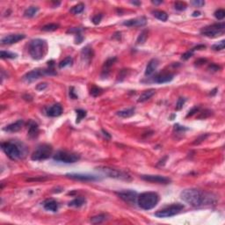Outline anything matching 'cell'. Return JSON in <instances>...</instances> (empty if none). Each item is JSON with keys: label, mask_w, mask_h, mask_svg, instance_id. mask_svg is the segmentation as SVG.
I'll use <instances>...</instances> for the list:
<instances>
[{"label": "cell", "mask_w": 225, "mask_h": 225, "mask_svg": "<svg viewBox=\"0 0 225 225\" xmlns=\"http://www.w3.org/2000/svg\"><path fill=\"white\" fill-rule=\"evenodd\" d=\"M180 198L185 202L195 208L212 206L217 203V198L213 194L195 188L183 190L180 194Z\"/></svg>", "instance_id": "cell-1"}, {"label": "cell", "mask_w": 225, "mask_h": 225, "mask_svg": "<svg viewBox=\"0 0 225 225\" xmlns=\"http://www.w3.org/2000/svg\"><path fill=\"white\" fill-rule=\"evenodd\" d=\"M28 51L30 56L35 60H41L45 57L48 53V44L42 39L32 40L29 43Z\"/></svg>", "instance_id": "cell-2"}, {"label": "cell", "mask_w": 225, "mask_h": 225, "mask_svg": "<svg viewBox=\"0 0 225 225\" xmlns=\"http://www.w3.org/2000/svg\"><path fill=\"white\" fill-rule=\"evenodd\" d=\"M159 201V195L155 192H144L137 196V204L144 210H151Z\"/></svg>", "instance_id": "cell-3"}, {"label": "cell", "mask_w": 225, "mask_h": 225, "mask_svg": "<svg viewBox=\"0 0 225 225\" xmlns=\"http://www.w3.org/2000/svg\"><path fill=\"white\" fill-rule=\"evenodd\" d=\"M225 33V23L224 22H219V23H216L210 26H205L203 27L200 34L206 37H209V38H217L221 36Z\"/></svg>", "instance_id": "cell-4"}, {"label": "cell", "mask_w": 225, "mask_h": 225, "mask_svg": "<svg viewBox=\"0 0 225 225\" xmlns=\"http://www.w3.org/2000/svg\"><path fill=\"white\" fill-rule=\"evenodd\" d=\"M53 153V148L51 145L43 143L35 149V151L31 155V159L34 161L45 160L50 157Z\"/></svg>", "instance_id": "cell-5"}, {"label": "cell", "mask_w": 225, "mask_h": 225, "mask_svg": "<svg viewBox=\"0 0 225 225\" xmlns=\"http://www.w3.org/2000/svg\"><path fill=\"white\" fill-rule=\"evenodd\" d=\"M56 72L55 71L54 68H50L48 67V69H33L23 77V80L26 83H32L37 80L38 78H40L41 76H53V75H56Z\"/></svg>", "instance_id": "cell-6"}, {"label": "cell", "mask_w": 225, "mask_h": 225, "mask_svg": "<svg viewBox=\"0 0 225 225\" xmlns=\"http://www.w3.org/2000/svg\"><path fill=\"white\" fill-rule=\"evenodd\" d=\"M184 209V205L180 203H173L170 206L162 208L155 213V216L159 218H168L176 216Z\"/></svg>", "instance_id": "cell-7"}, {"label": "cell", "mask_w": 225, "mask_h": 225, "mask_svg": "<svg viewBox=\"0 0 225 225\" xmlns=\"http://www.w3.org/2000/svg\"><path fill=\"white\" fill-rule=\"evenodd\" d=\"M53 158L56 162H61L65 164H73L80 159V156L76 153L66 151H58L55 153V155H53Z\"/></svg>", "instance_id": "cell-8"}, {"label": "cell", "mask_w": 225, "mask_h": 225, "mask_svg": "<svg viewBox=\"0 0 225 225\" xmlns=\"http://www.w3.org/2000/svg\"><path fill=\"white\" fill-rule=\"evenodd\" d=\"M99 171L102 172V173L106 174L107 176L110 178H117V179H121V180H126V181H130L132 178L131 176L128 173L118 170V169L110 168V167H100Z\"/></svg>", "instance_id": "cell-9"}, {"label": "cell", "mask_w": 225, "mask_h": 225, "mask_svg": "<svg viewBox=\"0 0 225 225\" xmlns=\"http://www.w3.org/2000/svg\"><path fill=\"white\" fill-rule=\"evenodd\" d=\"M1 148L3 151L7 155L9 158L16 160L19 159L21 156L20 150L18 147L17 144L12 143V142H5V143H1Z\"/></svg>", "instance_id": "cell-10"}, {"label": "cell", "mask_w": 225, "mask_h": 225, "mask_svg": "<svg viewBox=\"0 0 225 225\" xmlns=\"http://www.w3.org/2000/svg\"><path fill=\"white\" fill-rule=\"evenodd\" d=\"M117 195L121 198L122 200H124L127 203L130 204V205H134V204L137 203V193L133 190H126L121 191L117 193Z\"/></svg>", "instance_id": "cell-11"}, {"label": "cell", "mask_w": 225, "mask_h": 225, "mask_svg": "<svg viewBox=\"0 0 225 225\" xmlns=\"http://www.w3.org/2000/svg\"><path fill=\"white\" fill-rule=\"evenodd\" d=\"M66 177L69 178L71 179L79 180V181H95L99 180L100 178L91 175V174H81V173H68L66 174Z\"/></svg>", "instance_id": "cell-12"}, {"label": "cell", "mask_w": 225, "mask_h": 225, "mask_svg": "<svg viewBox=\"0 0 225 225\" xmlns=\"http://www.w3.org/2000/svg\"><path fill=\"white\" fill-rule=\"evenodd\" d=\"M26 38V35L22 34H13V35H9L7 36H4V38L1 39V44L2 45H11L19 42V41H22Z\"/></svg>", "instance_id": "cell-13"}, {"label": "cell", "mask_w": 225, "mask_h": 225, "mask_svg": "<svg viewBox=\"0 0 225 225\" xmlns=\"http://www.w3.org/2000/svg\"><path fill=\"white\" fill-rule=\"evenodd\" d=\"M142 179L151 183H158V184H169L171 182V179L165 176L160 175H143Z\"/></svg>", "instance_id": "cell-14"}, {"label": "cell", "mask_w": 225, "mask_h": 225, "mask_svg": "<svg viewBox=\"0 0 225 225\" xmlns=\"http://www.w3.org/2000/svg\"><path fill=\"white\" fill-rule=\"evenodd\" d=\"M147 24V19L145 17H138L135 19H131L129 20H125L122 23L123 26H143Z\"/></svg>", "instance_id": "cell-15"}, {"label": "cell", "mask_w": 225, "mask_h": 225, "mask_svg": "<svg viewBox=\"0 0 225 225\" xmlns=\"http://www.w3.org/2000/svg\"><path fill=\"white\" fill-rule=\"evenodd\" d=\"M158 64H159V62L157 59L154 58V59H151V60L148 63L147 67H146V69H145V76L146 77H151L152 76L153 74L156 72V69L158 67Z\"/></svg>", "instance_id": "cell-16"}, {"label": "cell", "mask_w": 225, "mask_h": 225, "mask_svg": "<svg viewBox=\"0 0 225 225\" xmlns=\"http://www.w3.org/2000/svg\"><path fill=\"white\" fill-rule=\"evenodd\" d=\"M63 112V107L60 104H55L46 110V114L49 117L60 116Z\"/></svg>", "instance_id": "cell-17"}, {"label": "cell", "mask_w": 225, "mask_h": 225, "mask_svg": "<svg viewBox=\"0 0 225 225\" xmlns=\"http://www.w3.org/2000/svg\"><path fill=\"white\" fill-rule=\"evenodd\" d=\"M24 124H25V122L23 120H19V121H15L12 124H9L5 128H4V131L10 132V133H15V132H18L21 129Z\"/></svg>", "instance_id": "cell-18"}, {"label": "cell", "mask_w": 225, "mask_h": 225, "mask_svg": "<svg viewBox=\"0 0 225 225\" xmlns=\"http://www.w3.org/2000/svg\"><path fill=\"white\" fill-rule=\"evenodd\" d=\"M173 78H174V75L172 73H161L154 78V82L157 84H165V83L171 82Z\"/></svg>", "instance_id": "cell-19"}, {"label": "cell", "mask_w": 225, "mask_h": 225, "mask_svg": "<svg viewBox=\"0 0 225 225\" xmlns=\"http://www.w3.org/2000/svg\"><path fill=\"white\" fill-rule=\"evenodd\" d=\"M43 207L46 210L51 212H56L58 210V203L56 200L53 199L46 200L43 202Z\"/></svg>", "instance_id": "cell-20"}, {"label": "cell", "mask_w": 225, "mask_h": 225, "mask_svg": "<svg viewBox=\"0 0 225 225\" xmlns=\"http://www.w3.org/2000/svg\"><path fill=\"white\" fill-rule=\"evenodd\" d=\"M39 134V127L38 124L35 122V121H29L28 124V131H27V134L28 136H30L31 138H35Z\"/></svg>", "instance_id": "cell-21"}, {"label": "cell", "mask_w": 225, "mask_h": 225, "mask_svg": "<svg viewBox=\"0 0 225 225\" xmlns=\"http://www.w3.org/2000/svg\"><path fill=\"white\" fill-rule=\"evenodd\" d=\"M115 62H116V57H112V58H109V59H107V61L105 63L104 66H103L102 76L107 77V75H108L109 73V70H110V68L112 67V65L114 64Z\"/></svg>", "instance_id": "cell-22"}, {"label": "cell", "mask_w": 225, "mask_h": 225, "mask_svg": "<svg viewBox=\"0 0 225 225\" xmlns=\"http://www.w3.org/2000/svg\"><path fill=\"white\" fill-rule=\"evenodd\" d=\"M81 56H82V58L85 61H87V62H90L93 56V50L92 48H90L89 46H87L85 48H84L82 49V52H81Z\"/></svg>", "instance_id": "cell-23"}, {"label": "cell", "mask_w": 225, "mask_h": 225, "mask_svg": "<svg viewBox=\"0 0 225 225\" xmlns=\"http://www.w3.org/2000/svg\"><path fill=\"white\" fill-rule=\"evenodd\" d=\"M155 92H156V91L154 89H151V90H147V91H143V93L140 95V97H139L138 102H145V101H147L155 94Z\"/></svg>", "instance_id": "cell-24"}, {"label": "cell", "mask_w": 225, "mask_h": 225, "mask_svg": "<svg viewBox=\"0 0 225 225\" xmlns=\"http://www.w3.org/2000/svg\"><path fill=\"white\" fill-rule=\"evenodd\" d=\"M152 14L155 18H156L157 19H159L161 21H166L168 19V14L164 12V11H161V10H155L152 12Z\"/></svg>", "instance_id": "cell-25"}, {"label": "cell", "mask_w": 225, "mask_h": 225, "mask_svg": "<svg viewBox=\"0 0 225 225\" xmlns=\"http://www.w3.org/2000/svg\"><path fill=\"white\" fill-rule=\"evenodd\" d=\"M116 114L118 116L122 117V118H129V117L133 116L134 114V107H131V108L124 109V110L117 112Z\"/></svg>", "instance_id": "cell-26"}, {"label": "cell", "mask_w": 225, "mask_h": 225, "mask_svg": "<svg viewBox=\"0 0 225 225\" xmlns=\"http://www.w3.org/2000/svg\"><path fill=\"white\" fill-rule=\"evenodd\" d=\"M85 203V199L84 197H78V198L74 199L73 200L69 201V207H74V208H80Z\"/></svg>", "instance_id": "cell-27"}, {"label": "cell", "mask_w": 225, "mask_h": 225, "mask_svg": "<svg viewBox=\"0 0 225 225\" xmlns=\"http://www.w3.org/2000/svg\"><path fill=\"white\" fill-rule=\"evenodd\" d=\"M39 8L36 6H31L29 8H27L24 12V16L26 18H33L36 15V13H38Z\"/></svg>", "instance_id": "cell-28"}, {"label": "cell", "mask_w": 225, "mask_h": 225, "mask_svg": "<svg viewBox=\"0 0 225 225\" xmlns=\"http://www.w3.org/2000/svg\"><path fill=\"white\" fill-rule=\"evenodd\" d=\"M107 215L105 214H102V215H99V216H95V217H91V222L93 223V224H99V223H101L107 220Z\"/></svg>", "instance_id": "cell-29"}, {"label": "cell", "mask_w": 225, "mask_h": 225, "mask_svg": "<svg viewBox=\"0 0 225 225\" xmlns=\"http://www.w3.org/2000/svg\"><path fill=\"white\" fill-rule=\"evenodd\" d=\"M72 63H73V59H72V57H70V56H67L66 58H64L63 61H61L60 63H59V68L60 69H63V68H64V67H67V66H70V65L72 64Z\"/></svg>", "instance_id": "cell-30"}, {"label": "cell", "mask_w": 225, "mask_h": 225, "mask_svg": "<svg viewBox=\"0 0 225 225\" xmlns=\"http://www.w3.org/2000/svg\"><path fill=\"white\" fill-rule=\"evenodd\" d=\"M84 9H85V4L80 3V4L74 5L73 7L70 9L69 12H70V13H72V14H79V13H81L83 11H84Z\"/></svg>", "instance_id": "cell-31"}, {"label": "cell", "mask_w": 225, "mask_h": 225, "mask_svg": "<svg viewBox=\"0 0 225 225\" xmlns=\"http://www.w3.org/2000/svg\"><path fill=\"white\" fill-rule=\"evenodd\" d=\"M0 56L2 59H14L17 57V54H14L13 52H10V51H4L2 50L0 52Z\"/></svg>", "instance_id": "cell-32"}, {"label": "cell", "mask_w": 225, "mask_h": 225, "mask_svg": "<svg viewBox=\"0 0 225 225\" xmlns=\"http://www.w3.org/2000/svg\"><path fill=\"white\" fill-rule=\"evenodd\" d=\"M59 27V25L58 24H54V23H51V24H48L46 26H44L41 27V30L45 31V32H53V31H56V29H58Z\"/></svg>", "instance_id": "cell-33"}, {"label": "cell", "mask_w": 225, "mask_h": 225, "mask_svg": "<svg viewBox=\"0 0 225 225\" xmlns=\"http://www.w3.org/2000/svg\"><path fill=\"white\" fill-rule=\"evenodd\" d=\"M148 38V31L147 30H143L140 35L138 36V38L136 40V43L137 44H143L146 40Z\"/></svg>", "instance_id": "cell-34"}, {"label": "cell", "mask_w": 225, "mask_h": 225, "mask_svg": "<svg viewBox=\"0 0 225 225\" xmlns=\"http://www.w3.org/2000/svg\"><path fill=\"white\" fill-rule=\"evenodd\" d=\"M76 112H77V121H76L77 123L80 122L86 116V111L82 110V109H78V110H76Z\"/></svg>", "instance_id": "cell-35"}, {"label": "cell", "mask_w": 225, "mask_h": 225, "mask_svg": "<svg viewBox=\"0 0 225 225\" xmlns=\"http://www.w3.org/2000/svg\"><path fill=\"white\" fill-rule=\"evenodd\" d=\"M224 47H225V41L223 40V41H221L220 42H218V43L213 45L212 49L216 50V51H220V50L224 49Z\"/></svg>", "instance_id": "cell-36"}, {"label": "cell", "mask_w": 225, "mask_h": 225, "mask_svg": "<svg viewBox=\"0 0 225 225\" xmlns=\"http://www.w3.org/2000/svg\"><path fill=\"white\" fill-rule=\"evenodd\" d=\"M103 92V90L100 88V87H97V86H93L92 88L91 89V95L93 96V97H97V96L100 95L101 93Z\"/></svg>", "instance_id": "cell-37"}, {"label": "cell", "mask_w": 225, "mask_h": 225, "mask_svg": "<svg viewBox=\"0 0 225 225\" xmlns=\"http://www.w3.org/2000/svg\"><path fill=\"white\" fill-rule=\"evenodd\" d=\"M214 14H215V17L217 18V19L221 20V19H222L225 17V11L222 10V9H218L217 11L215 12Z\"/></svg>", "instance_id": "cell-38"}, {"label": "cell", "mask_w": 225, "mask_h": 225, "mask_svg": "<svg viewBox=\"0 0 225 225\" xmlns=\"http://www.w3.org/2000/svg\"><path fill=\"white\" fill-rule=\"evenodd\" d=\"M174 8L178 11H184L186 9V4L184 2H176L174 4Z\"/></svg>", "instance_id": "cell-39"}, {"label": "cell", "mask_w": 225, "mask_h": 225, "mask_svg": "<svg viewBox=\"0 0 225 225\" xmlns=\"http://www.w3.org/2000/svg\"><path fill=\"white\" fill-rule=\"evenodd\" d=\"M186 102V99L185 98H179L177 101V104H176V110H180L183 107V106L185 105Z\"/></svg>", "instance_id": "cell-40"}, {"label": "cell", "mask_w": 225, "mask_h": 225, "mask_svg": "<svg viewBox=\"0 0 225 225\" xmlns=\"http://www.w3.org/2000/svg\"><path fill=\"white\" fill-rule=\"evenodd\" d=\"M211 114H212V112L210 110H205L204 112H200V114L198 116V119H206L210 116Z\"/></svg>", "instance_id": "cell-41"}, {"label": "cell", "mask_w": 225, "mask_h": 225, "mask_svg": "<svg viewBox=\"0 0 225 225\" xmlns=\"http://www.w3.org/2000/svg\"><path fill=\"white\" fill-rule=\"evenodd\" d=\"M101 19H102V14H97L92 18V23L94 25H99L101 21Z\"/></svg>", "instance_id": "cell-42"}, {"label": "cell", "mask_w": 225, "mask_h": 225, "mask_svg": "<svg viewBox=\"0 0 225 225\" xmlns=\"http://www.w3.org/2000/svg\"><path fill=\"white\" fill-rule=\"evenodd\" d=\"M191 4H193V5H195V7H201V6H203L204 4H205V2L202 1V0H195V1H192Z\"/></svg>", "instance_id": "cell-43"}, {"label": "cell", "mask_w": 225, "mask_h": 225, "mask_svg": "<svg viewBox=\"0 0 225 225\" xmlns=\"http://www.w3.org/2000/svg\"><path fill=\"white\" fill-rule=\"evenodd\" d=\"M208 69H209L210 71L216 72V71H217V70L221 69V67H220L219 65L215 64V63H211V64L208 66Z\"/></svg>", "instance_id": "cell-44"}, {"label": "cell", "mask_w": 225, "mask_h": 225, "mask_svg": "<svg viewBox=\"0 0 225 225\" xmlns=\"http://www.w3.org/2000/svg\"><path fill=\"white\" fill-rule=\"evenodd\" d=\"M194 55V51L192 50V49H190L189 51H187V52H186L183 56H182V59H184V60H187V59H189L190 58L191 56H193Z\"/></svg>", "instance_id": "cell-45"}, {"label": "cell", "mask_w": 225, "mask_h": 225, "mask_svg": "<svg viewBox=\"0 0 225 225\" xmlns=\"http://www.w3.org/2000/svg\"><path fill=\"white\" fill-rule=\"evenodd\" d=\"M83 40H84V37H83L82 35H80V33L76 34V39H75V41H76V42H75V43L80 44L83 41Z\"/></svg>", "instance_id": "cell-46"}, {"label": "cell", "mask_w": 225, "mask_h": 225, "mask_svg": "<svg viewBox=\"0 0 225 225\" xmlns=\"http://www.w3.org/2000/svg\"><path fill=\"white\" fill-rule=\"evenodd\" d=\"M47 86H48L47 83H41V84H39V85H37V86H36V89H37L38 91H42V90H44L45 88H47Z\"/></svg>", "instance_id": "cell-47"}, {"label": "cell", "mask_w": 225, "mask_h": 225, "mask_svg": "<svg viewBox=\"0 0 225 225\" xmlns=\"http://www.w3.org/2000/svg\"><path fill=\"white\" fill-rule=\"evenodd\" d=\"M199 110H200L199 107H194V108L192 109V110H190V111L188 112V113H187V115H186V117H189V116H192V115H194L195 112H199Z\"/></svg>", "instance_id": "cell-48"}, {"label": "cell", "mask_w": 225, "mask_h": 225, "mask_svg": "<svg viewBox=\"0 0 225 225\" xmlns=\"http://www.w3.org/2000/svg\"><path fill=\"white\" fill-rule=\"evenodd\" d=\"M69 96L71 99H78V96L75 94V91H74L73 87L69 88Z\"/></svg>", "instance_id": "cell-49"}, {"label": "cell", "mask_w": 225, "mask_h": 225, "mask_svg": "<svg viewBox=\"0 0 225 225\" xmlns=\"http://www.w3.org/2000/svg\"><path fill=\"white\" fill-rule=\"evenodd\" d=\"M126 73H127V71H126V69H122L121 71V73L119 75V80L121 81V80H123V78L126 77Z\"/></svg>", "instance_id": "cell-50"}, {"label": "cell", "mask_w": 225, "mask_h": 225, "mask_svg": "<svg viewBox=\"0 0 225 225\" xmlns=\"http://www.w3.org/2000/svg\"><path fill=\"white\" fill-rule=\"evenodd\" d=\"M207 60H205V59H199V60H197L196 62H195V63H196V65H201V64H203L204 63L206 62Z\"/></svg>", "instance_id": "cell-51"}, {"label": "cell", "mask_w": 225, "mask_h": 225, "mask_svg": "<svg viewBox=\"0 0 225 225\" xmlns=\"http://www.w3.org/2000/svg\"><path fill=\"white\" fill-rule=\"evenodd\" d=\"M102 132H103V134H104L105 136H107V138H109V139L111 138V135H110V134H109L108 133H107V132L106 131V130L102 129Z\"/></svg>", "instance_id": "cell-52"}, {"label": "cell", "mask_w": 225, "mask_h": 225, "mask_svg": "<svg viewBox=\"0 0 225 225\" xmlns=\"http://www.w3.org/2000/svg\"><path fill=\"white\" fill-rule=\"evenodd\" d=\"M151 3L154 4H162L163 1H156V0L154 1V0H153V1H151Z\"/></svg>", "instance_id": "cell-53"}, {"label": "cell", "mask_w": 225, "mask_h": 225, "mask_svg": "<svg viewBox=\"0 0 225 225\" xmlns=\"http://www.w3.org/2000/svg\"><path fill=\"white\" fill-rule=\"evenodd\" d=\"M200 12H195V13H193V16H194V17L200 16Z\"/></svg>", "instance_id": "cell-54"}, {"label": "cell", "mask_w": 225, "mask_h": 225, "mask_svg": "<svg viewBox=\"0 0 225 225\" xmlns=\"http://www.w3.org/2000/svg\"><path fill=\"white\" fill-rule=\"evenodd\" d=\"M131 4H136V5H140V4H141V3H140V2H135V1H132V2H131Z\"/></svg>", "instance_id": "cell-55"}, {"label": "cell", "mask_w": 225, "mask_h": 225, "mask_svg": "<svg viewBox=\"0 0 225 225\" xmlns=\"http://www.w3.org/2000/svg\"><path fill=\"white\" fill-rule=\"evenodd\" d=\"M217 89H215V90H213V92H212V93H211V95H215V94H216V93H217Z\"/></svg>", "instance_id": "cell-56"}]
</instances>
